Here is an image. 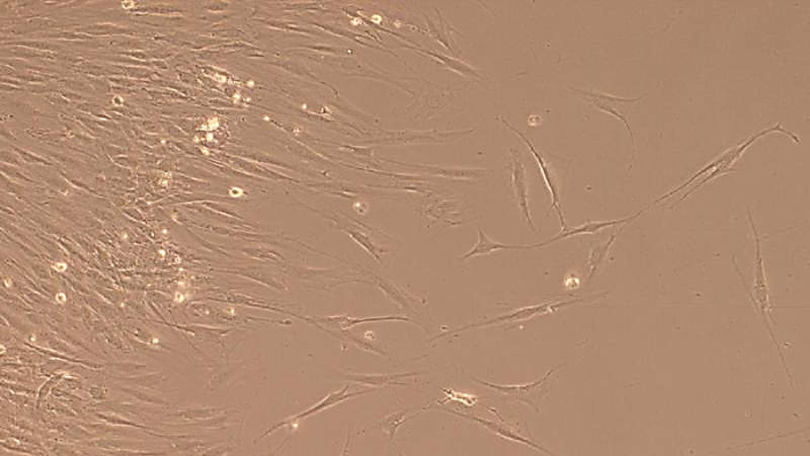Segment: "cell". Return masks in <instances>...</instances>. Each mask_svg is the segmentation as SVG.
I'll return each instance as SVG.
<instances>
[{
	"label": "cell",
	"instance_id": "1",
	"mask_svg": "<svg viewBox=\"0 0 810 456\" xmlns=\"http://www.w3.org/2000/svg\"><path fill=\"white\" fill-rule=\"evenodd\" d=\"M748 219L752 227L755 239L756 253H755V285L753 292H750L748 289L750 299H752L756 311L760 314L762 316L763 322L765 323V328H767L770 334L773 343L775 344L776 348L779 352L780 359H782V364L784 366L785 371L788 375V379L793 382L791 379V374L788 371L787 364L785 362V358L780 345L777 342L774 332H773L771 325V312H772V304L770 300V290L768 286L767 275H765V265L762 256V248H761V239L758 237V232L754 222V217L750 208H748Z\"/></svg>",
	"mask_w": 810,
	"mask_h": 456
},
{
	"label": "cell",
	"instance_id": "2",
	"mask_svg": "<svg viewBox=\"0 0 810 456\" xmlns=\"http://www.w3.org/2000/svg\"><path fill=\"white\" fill-rule=\"evenodd\" d=\"M559 369H561V366L554 367V369H551L547 373H545L541 379L527 385L503 386L490 384L488 381L480 379L474 380L484 387L495 389L496 392L511 396V398L515 401L524 403L528 404L529 407L539 411L541 403L548 393V380L551 378V375Z\"/></svg>",
	"mask_w": 810,
	"mask_h": 456
},
{
	"label": "cell",
	"instance_id": "3",
	"mask_svg": "<svg viewBox=\"0 0 810 456\" xmlns=\"http://www.w3.org/2000/svg\"><path fill=\"white\" fill-rule=\"evenodd\" d=\"M574 91H576V92L579 93L581 95H583V99L585 101L590 102V104H592L596 109L601 110V111L605 112L608 115L617 118L618 120H620L624 124L626 130H628V132L630 135L631 142H632V158H631V160L629 163V168L628 170V172L630 173L632 165H633V161H635V159L636 158V143L635 134H633L632 127H631V121H630L629 118L628 117V115H625L622 112L618 111V110L615 108V105H617V104H632V102H637L643 101L646 97V94L642 95V97L636 98V99H623V98L615 97V95H611V94H603V93H592V92H587V91H583V90H574Z\"/></svg>",
	"mask_w": 810,
	"mask_h": 456
},
{
	"label": "cell",
	"instance_id": "4",
	"mask_svg": "<svg viewBox=\"0 0 810 456\" xmlns=\"http://www.w3.org/2000/svg\"><path fill=\"white\" fill-rule=\"evenodd\" d=\"M497 120H498V121H500V123L504 124L505 126L507 129H510L511 131H513L514 134H517L522 139V141L527 144L530 151L532 152L533 157L537 160V164H539V166L540 167V171L543 175V179L545 181V183H547V186L549 190V192H550V195L552 198V205L548 211V216L550 215V212L552 210L555 209L558 213L559 220H561L563 231L569 230V228H567V225L565 224L563 211L562 208L561 196H559L558 181L556 180L555 175H554V172L551 171V168H550L549 165L547 164V161L545 160L542 154L539 151L536 150V147L534 146L533 142L531 141H530V139L524 134H522V132L518 128H515L514 126H513V125L509 121H507L504 116H497Z\"/></svg>",
	"mask_w": 810,
	"mask_h": 456
},
{
	"label": "cell",
	"instance_id": "5",
	"mask_svg": "<svg viewBox=\"0 0 810 456\" xmlns=\"http://www.w3.org/2000/svg\"><path fill=\"white\" fill-rule=\"evenodd\" d=\"M509 171L511 175V187L515 201L519 205L522 217L525 218L529 228L537 233L534 219L529 205V185L526 167L522 163L519 151L512 150L509 159Z\"/></svg>",
	"mask_w": 810,
	"mask_h": 456
},
{
	"label": "cell",
	"instance_id": "6",
	"mask_svg": "<svg viewBox=\"0 0 810 456\" xmlns=\"http://www.w3.org/2000/svg\"><path fill=\"white\" fill-rule=\"evenodd\" d=\"M574 303H576V301H570V303H567V301H564V303H559L556 305L549 303V304H542V305H533V306L520 308V310H518V311L513 312L511 314H506L504 315L497 316V318L492 319V320H489V321H485V322H478V323H474V325L464 326V327H461V328H458L456 330H450V332H447L445 334H441V335L438 336L436 338V340H438L439 338L445 337L448 335H452L455 333H462V332H464V330H468L471 329L496 326V325H500V323H504V322H514L530 320V319L534 318V316H536V315L545 314L549 313L550 311L556 310V308H561L563 306L570 305Z\"/></svg>",
	"mask_w": 810,
	"mask_h": 456
},
{
	"label": "cell",
	"instance_id": "7",
	"mask_svg": "<svg viewBox=\"0 0 810 456\" xmlns=\"http://www.w3.org/2000/svg\"><path fill=\"white\" fill-rule=\"evenodd\" d=\"M648 208L640 210L639 212L636 213V215H632L628 217H625L622 219L606 220V222H592V220H587V222L585 223L584 224H581L578 227H573L572 230H570V231L566 230L563 233L558 234L557 237H555L554 239L542 242V244L535 245V248L551 245L552 242H555L557 240H561L563 239L576 237V235L594 234L600 231L605 230V228H608V227H614L617 225L630 224L633 222V220H636L640 216H642L643 213Z\"/></svg>",
	"mask_w": 810,
	"mask_h": 456
},
{
	"label": "cell",
	"instance_id": "8",
	"mask_svg": "<svg viewBox=\"0 0 810 456\" xmlns=\"http://www.w3.org/2000/svg\"><path fill=\"white\" fill-rule=\"evenodd\" d=\"M443 411H448V413H450V414H454V415H458L462 418L468 419V420H473L477 423H480V424L485 426V428L490 429L491 432L498 434V436H502L505 439L517 441V443L526 444L530 447H533V448H535V450L539 451L541 452L552 454L549 451L545 450V448H543L542 446H539V444H534L532 440L521 436L520 434L514 431L510 428H507L506 425L493 422L490 420H486V419H482L480 417L468 416L466 414L458 413V411H451V410L443 409Z\"/></svg>",
	"mask_w": 810,
	"mask_h": 456
},
{
	"label": "cell",
	"instance_id": "9",
	"mask_svg": "<svg viewBox=\"0 0 810 456\" xmlns=\"http://www.w3.org/2000/svg\"><path fill=\"white\" fill-rule=\"evenodd\" d=\"M531 248H535V245H533V246L532 245L531 246L504 245V244H502V242H498V241L490 239L489 235L486 234L485 232L483 230H482V228L480 227V228H478V241L474 246V248L470 249V251L468 253L460 256V260L466 261V260L470 259V257L476 256L489 255L493 252L500 251V249H531Z\"/></svg>",
	"mask_w": 810,
	"mask_h": 456
},
{
	"label": "cell",
	"instance_id": "10",
	"mask_svg": "<svg viewBox=\"0 0 810 456\" xmlns=\"http://www.w3.org/2000/svg\"><path fill=\"white\" fill-rule=\"evenodd\" d=\"M621 232H622V230L614 233L612 235V238H611L608 240V242H606V244L601 245L593 249V251L591 253L590 260H588V265H590V267H591V273H590V276H588V281H592L594 276L596 274V272H598V270L602 266L603 263L605 262V260L607 259V256L610 252L611 247H612L613 242L617 238V235L620 234Z\"/></svg>",
	"mask_w": 810,
	"mask_h": 456
}]
</instances>
